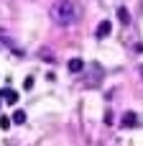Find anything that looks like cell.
<instances>
[{
	"label": "cell",
	"mask_w": 143,
	"mask_h": 146,
	"mask_svg": "<svg viewBox=\"0 0 143 146\" xmlns=\"http://www.w3.org/2000/svg\"><path fill=\"white\" fill-rule=\"evenodd\" d=\"M82 15V5L74 0H56L51 5V18L59 26H74Z\"/></svg>",
	"instance_id": "1"
},
{
	"label": "cell",
	"mask_w": 143,
	"mask_h": 146,
	"mask_svg": "<svg viewBox=\"0 0 143 146\" xmlns=\"http://www.w3.org/2000/svg\"><path fill=\"white\" fill-rule=\"evenodd\" d=\"M97 77H100V64H92V67H90V80H84L82 85H84V87H95V85H97Z\"/></svg>",
	"instance_id": "2"
},
{
	"label": "cell",
	"mask_w": 143,
	"mask_h": 146,
	"mask_svg": "<svg viewBox=\"0 0 143 146\" xmlns=\"http://www.w3.org/2000/svg\"><path fill=\"white\" fill-rule=\"evenodd\" d=\"M110 31H113V23H110V21H102L95 33H97V38H105V36H110Z\"/></svg>",
	"instance_id": "3"
},
{
	"label": "cell",
	"mask_w": 143,
	"mask_h": 146,
	"mask_svg": "<svg viewBox=\"0 0 143 146\" xmlns=\"http://www.w3.org/2000/svg\"><path fill=\"white\" fill-rule=\"evenodd\" d=\"M67 69H69L72 74H77V72H82V69H84V62H82L79 56H74V59H69V64H67Z\"/></svg>",
	"instance_id": "4"
},
{
	"label": "cell",
	"mask_w": 143,
	"mask_h": 146,
	"mask_svg": "<svg viewBox=\"0 0 143 146\" xmlns=\"http://www.w3.org/2000/svg\"><path fill=\"white\" fill-rule=\"evenodd\" d=\"M123 126H125V128H136V126H138L136 113H125V115H123Z\"/></svg>",
	"instance_id": "5"
},
{
	"label": "cell",
	"mask_w": 143,
	"mask_h": 146,
	"mask_svg": "<svg viewBox=\"0 0 143 146\" xmlns=\"http://www.w3.org/2000/svg\"><path fill=\"white\" fill-rule=\"evenodd\" d=\"M3 98H5L8 105H15V103H18V92H15V90H3Z\"/></svg>",
	"instance_id": "6"
},
{
	"label": "cell",
	"mask_w": 143,
	"mask_h": 146,
	"mask_svg": "<svg viewBox=\"0 0 143 146\" xmlns=\"http://www.w3.org/2000/svg\"><path fill=\"white\" fill-rule=\"evenodd\" d=\"M118 21H120L123 26H128V23H130V13H128L125 8H118Z\"/></svg>",
	"instance_id": "7"
},
{
	"label": "cell",
	"mask_w": 143,
	"mask_h": 146,
	"mask_svg": "<svg viewBox=\"0 0 143 146\" xmlns=\"http://www.w3.org/2000/svg\"><path fill=\"white\" fill-rule=\"evenodd\" d=\"M13 123H18V126L26 123V113H23V110H15V113H13Z\"/></svg>",
	"instance_id": "8"
},
{
	"label": "cell",
	"mask_w": 143,
	"mask_h": 146,
	"mask_svg": "<svg viewBox=\"0 0 143 146\" xmlns=\"http://www.w3.org/2000/svg\"><path fill=\"white\" fill-rule=\"evenodd\" d=\"M10 123H13V118H0V128H3V131H8Z\"/></svg>",
	"instance_id": "9"
},
{
	"label": "cell",
	"mask_w": 143,
	"mask_h": 146,
	"mask_svg": "<svg viewBox=\"0 0 143 146\" xmlns=\"http://www.w3.org/2000/svg\"><path fill=\"white\" fill-rule=\"evenodd\" d=\"M23 87H26V90H31V87H33V77H26V82H23Z\"/></svg>",
	"instance_id": "10"
},
{
	"label": "cell",
	"mask_w": 143,
	"mask_h": 146,
	"mask_svg": "<svg viewBox=\"0 0 143 146\" xmlns=\"http://www.w3.org/2000/svg\"><path fill=\"white\" fill-rule=\"evenodd\" d=\"M105 123H107V126H113V113H110V110L105 113Z\"/></svg>",
	"instance_id": "11"
},
{
	"label": "cell",
	"mask_w": 143,
	"mask_h": 146,
	"mask_svg": "<svg viewBox=\"0 0 143 146\" xmlns=\"http://www.w3.org/2000/svg\"><path fill=\"white\" fill-rule=\"evenodd\" d=\"M3 100H5V98H3V92H0V105H3Z\"/></svg>",
	"instance_id": "12"
},
{
	"label": "cell",
	"mask_w": 143,
	"mask_h": 146,
	"mask_svg": "<svg viewBox=\"0 0 143 146\" xmlns=\"http://www.w3.org/2000/svg\"><path fill=\"white\" fill-rule=\"evenodd\" d=\"M138 72H141V77H143V64H141V69H138Z\"/></svg>",
	"instance_id": "13"
}]
</instances>
